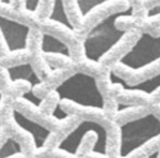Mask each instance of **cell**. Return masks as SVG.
<instances>
[{
  "mask_svg": "<svg viewBox=\"0 0 160 158\" xmlns=\"http://www.w3.org/2000/svg\"><path fill=\"white\" fill-rule=\"evenodd\" d=\"M151 19H152L153 21H155L156 23H157L158 25L160 27V13L157 14V16H153V17H150Z\"/></svg>",
  "mask_w": 160,
  "mask_h": 158,
  "instance_id": "603a6c76",
  "label": "cell"
},
{
  "mask_svg": "<svg viewBox=\"0 0 160 158\" xmlns=\"http://www.w3.org/2000/svg\"><path fill=\"white\" fill-rule=\"evenodd\" d=\"M11 6L17 9H24L25 0H11Z\"/></svg>",
  "mask_w": 160,
  "mask_h": 158,
  "instance_id": "44dd1931",
  "label": "cell"
},
{
  "mask_svg": "<svg viewBox=\"0 0 160 158\" xmlns=\"http://www.w3.org/2000/svg\"><path fill=\"white\" fill-rule=\"evenodd\" d=\"M55 1L56 0H41L40 1L36 13H38V18L42 20V22L49 19L52 12H53L54 6H55Z\"/></svg>",
  "mask_w": 160,
  "mask_h": 158,
  "instance_id": "2e32d148",
  "label": "cell"
},
{
  "mask_svg": "<svg viewBox=\"0 0 160 158\" xmlns=\"http://www.w3.org/2000/svg\"><path fill=\"white\" fill-rule=\"evenodd\" d=\"M109 80L112 86H115L120 90V97H133V98H149L160 90V73L152 77L146 78L136 84H129L128 81L111 69L109 73Z\"/></svg>",
  "mask_w": 160,
  "mask_h": 158,
  "instance_id": "52a82bcc",
  "label": "cell"
},
{
  "mask_svg": "<svg viewBox=\"0 0 160 158\" xmlns=\"http://www.w3.org/2000/svg\"><path fill=\"white\" fill-rule=\"evenodd\" d=\"M41 52L43 55H65L70 56V48L65 42L56 36L46 32H43L42 42H41ZM72 58V57H71Z\"/></svg>",
  "mask_w": 160,
  "mask_h": 158,
  "instance_id": "7c38bea8",
  "label": "cell"
},
{
  "mask_svg": "<svg viewBox=\"0 0 160 158\" xmlns=\"http://www.w3.org/2000/svg\"><path fill=\"white\" fill-rule=\"evenodd\" d=\"M52 92L59 105L67 102L94 111L105 109V94L99 86L98 78L83 71H73Z\"/></svg>",
  "mask_w": 160,
  "mask_h": 158,
  "instance_id": "6da1fadb",
  "label": "cell"
},
{
  "mask_svg": "<svg viewBox=\"0 0 160 158\" xmlns=\"http://www.w3.org/2000/svg\"><path fill=\"white\" fill-rule=\"evenodd\" d=\"M160 13V5H158L157 7L152 8V9L148 10V17H153L157 16V14Z\"/></svg>",
  "mask_w": 160,
  "mask_h": 158,
  "instance_id": "7402d4cb",
  "label": "cell"
},
{
  "mask_svg": "<svg viewBox=\"0 0 160 158\" xmlns=\"http://www.w3.org/2000/svg\"><path fill=\"white\" fill-rule=\"evenodd\" d=\"M64 8L70 24L76 31H78L82 27L83 19H85V14L80 8L78 0H64Z\"/></svg>",
  "mask_w": 160,
  "mask_h": 158,
  "instance_id": "4fadbf2b",
  "label": "cell"
},
{
  "mask_svg": "<svg viewBox=\"0 0 160 158\" xmlns=\"http://www.w3.org/2000/svg\"><path fill=\"white\" fill-rule=\"evenodd\" d=\"M41 30L43 32H46V33H49L52 35L58 38L62 42L66 43L68 46H71L73 43L81 40L77 35V31L73 28L68 27L66 24H62V23H59L57 21L49 20V19L43 21L42 25H41Z\"/></svg>",
  "mask_w": 160,
  "mask_h": 158,
  "instance_id": "8fae6325",
  "label": "cell"
},
{
  "mask_svg": "<svg viewBox=\"0 0 160 158\" xmlns=\"http://www.w3.org/2000/svg\"><path fill=\"white\" fill-rule=\"evenodd\" d=\"M160 137V118L155 112H146L118 125V156L128 158Z\"/></svg>",
  "mask_w": 160,
  "mask_h": 158,
  "instance_id": "7a4b0ae2",
  "label": "cell"
},
{
  "mask_svg": "<svg viewBox=\"0 0 160 158\" xmlns=\"http://www.w3.org/2000/svg\"><path fill=\"white\" fill-rule=\"evenodd\" d=\"M158 105H160V101H159V103H158Z\"/></svg>",
  "mask_w": 160,
  "mask_h": 158,
  "instance_id": "d4e9b609",
  "label": "cell"
},
{
  "mask_svg": "<svg viewBox=\"0 0 160 158\" xmlns=\"http://www.w3.org/2000/svg\"><path fill=\"white\" fill-rule=\"evenodd\" d=\"M23 153V148L20 142L14 137L8 136L1 144L0 148V158H12L17 155H21Z\"/></svg>",
  "mask_w": 160,
  "mask_h": 158,
  "instance_id": "5bb4252c",
  "label": "cell"
},
{
  "mask_svg": "<svg viewBox=\"0 0 160 158\" xmlns=\"http://www.w3.org/2000/svg\"><path fill=\"white\" fill-rule=\"evenodd\" d=\"M118 13L99 22L82 41L83 51L87 59L101 63L114 46L126 35L127 32L116 28ZM129 32V31H128Z\"/></svg>",
  "mask_w": 160,
  "mask_h": 158,
  "instance_id": "277c9868",
  "label": "cell"
},
{
  "mask_svg": "<svg viewBox=\"0 0 160 158\" xmlns=\"http://www.w3.org/2000/svg\"><path fill=\"white\" fill-rule=\"evenodd\" d=\"M109 1V0H78V3L80 5V8L82 10L83 14H87L88 12L91 9H93L94 7L101 5V3H104Z\"/></svg>",
  "mask_w": 160,
  "mask_h": 158,
  "instance_id": "ac0fdd59",
  "label": "cell"
},
{
  "mask_svg": "<svg viewBox=\"0 0 160 158\" xmlns=\"http://www.w3.org/2000/svg\"><path fill=\"white\" fill-rule=\"evenodd\" d=\"M0 17H5L10 20L17 21L30 27L31 29H41L42 20L38 13L28 9H17L8 3H0Z\"/></svg>",
  "mask_w": 160,
  "mask_h": 158,
  "instance_id": "30bf717a",
  "label": "cell"
},
{
  "mask_svg": "<svg viewBox=\"0 0 160 158\" xmlns=\"http://www.w3.org/2000/svg\"><path fill=\"white\" fill-rule=\"evenodd\" d=\"M128 3L134 11V18L144 19L148 17V10L145 7V0H128Z\"/></svg>",
  "mask_w": 160,
  "mask_h": 158,
  "instance_id": "e0dca14e",
  "label": "cell"
},
{
  "mask_svg": "<svg viewBox=\"0 0 160 158\" xmlns=\"http://www.w3.org/2000/svg\"><path fill=\"white\" fill-rule=\"evenodd\" d=\"M131 6H129L128 0H109L107 3L97 6L85 16L82 27L77 31V35L83 41L87 34L99 22L113 16V14L126 11Z\"/></svg>",
  "mask_w": 160,
  "mask_h": 158,
  "instance_id": "ba28073f",
  "label": "cell"
},
{
  "mask_svg": "<svg viewBox=\"0 0 160 158\" xmlns=\"http://www.w3.org/2000/svg\"><path fill=\"white\" fill-rule=\"evenodd\" d=\"M158 5H160V0H145V7L147 10L152 9Z\"/></svg>",
  "mask_w": 160,
  "mask_h": 158,
  "instance_id": "ffe728a7",
  "label": "cell"
},
{
  "mask_svg": "<svg viewBox=\"0 0 160 158\" xmlns=\"http://www.w3.org/2000/svg\"><path fill=\"white\" fill-rule=\"evenodd\" d=\"M11 114L14 123L32 137L36 150H41L51 136V129L34 121L30 116L25 115V113H23L21 110L17 109V108H12Z\"/></svg>",
  "mask_w": 160,
  "mask_h": 158,
  "instance_id": "9c48e42d",
  "label": "cell"
},
{
  "mask_svg": "<svg viewBox=\"0 0 160 158\" xmlns=\"http://www.w3.org/2000/svg\"><path fill=\"white\" fill-rule=\"evenodd\" d=\"M160 62V34L142 33L131 49L113 67L123 78L144 71Z\"/></svg>",
  "mask_w": 160,
  "mask_h": 158,
  "instance_id": "3957f363",
  "label": "cell"
},
{
  "mask_svg": "<svg viewBox=\"0 0 160 158\" xmlns=\"http://www.w3.org/2000/svg\"><path fill=\"white\" fill-rule=\"evenodd\" d=\"M0 3H8V5H11V0H0Z\"/></svg>",
  "mask_w": 160,
  "mask_h": 158,
  "instance_id": "cb8c5ba5",
  "label": "cell"
},
{
  "mask_svg": "<svg viewBox=\"0 0 160 158\" xmlns=\"http://www.w3.org/2000/svg\"><path fill=\"white\" fill-rule=\"evenodd\" d=\"M1 30V57L13 52L28 51V41L31 28L17 21L0 17Z\"/></svg>",
  "mask_w": 160,
  "mask_h": 158,
  "instance_id": "8992f818",
  "label": "cell"
},
{
  "mask_svg": "<svg viewBox=\"0 0 160 158\" xmlns=\"http://www.w3.org/2000/svg\"><path fill=\"white\" fill-rule=\"evenodd\" d=\"M90 135L98 136H109V132L104 125L99 123L98 121L83 119L80 120L62 140L58 142L56 149L68 155L76 156L82 146L83 140Z\"/></svg>",
  "mask_w": 160,
  "mask_h": 158,
  "instance_id": "5b68a950",
  "label": "cell"
},
{
  "mask_svg": "<svg viewBox=\"0 0 160 158\" xmlns=\"http://www.w3.org/2000/svg\"><path fill=\"white\" fill-rule=\"evenodd\" d=\"M41 0H25V9L30 11L36 12L38 11V5H40Z\"/></svg>",
  "mask_w": 160,
  "mask_h": 158,
  "instance_id": "d6986e66",
  "label": "cell"
},
{
  "mask_svg": "<svg viewBox=\"0 0 160 158\" xmlns=\"http://www.w3.org/2000/svg\"><path fill=\"white\" fill-rule=\"evenodd\" d=\"M49 20L57 21L59 23H62V24H66L68 27L73 28L70 24V22H69L68 17H67L66 11H65L64 0H56L55 1V6H54L53 12H52L51 17H49Z\"/></svg>",
  "mask_w": 160,
  "mask_h": 158,
  "instance_id": "9a60e30c",
  "label": "cell"
}]
</instances>
